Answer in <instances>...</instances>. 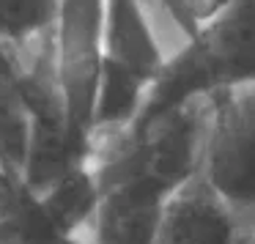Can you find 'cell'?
<instances>
[{"instance_id": "5b68a950", "label": "cell", "mask_w": 255, "mask_h": 244, "mask_svg": "<svg viewBox=\"0 0 255 244\" xmlns=\"http://www.w3.org/2000/svg\"><path fill=\"white\" fill-rule=\"evenodd\" d=\"M151 244H253V211L231 206L192 176L167 195Z\"/></svg>"}, {"instance_id": "ba28073f", "label": "cell", "mask_w": 255, "mask_h": 244, "mask_svg": "<svg viewBox=\"0 0 255 244\" xmlns=\"http://www.w3.org/2000/svg\"><path fill=\"white\" fill-rule=\"evenodd\" d=\"M22 192H25V189L19 187V181L6 170V167L0 165V220H3L14 206H17V200L22 198Z\"/></svg>"}, {"instance_id": "8992f818", "label": "cell", "mask_w": 255, "mask_h": 244, "mask_svg": "<svg viewBox=\"0 0 255 244\" xmlns=\"http://www.w3.org/2000/svg\"><path fill=\"white\" fill-rule=\"evenodd\" d=\"M165 200L167 195L148 184L127 178L105 181L69 239L74 244H151Z\"/></svg>"}, {"instance_id": "6da1fadb", "label": "cell", "mask_w": 255, "mask_h": 244, "mask_svg": "<svg viewBox=\"0 0 255 244\" xmlns=\"http://www.w3.org/2000/svg\"><path fill=\"white\" fill-rule=\"evenodd\" d=\"M192 39L184 0H102L99 105L134 107L156 72Z\"/></svg>"}, {"instance_id": "7a4b0ae2", "label": "cell", "mask_w": 255, "mask_h": 244, "mask_svg": "<svg viewBox=\"0 0 255 244\" xmlns=\"http://www.w3.org/2000/svg\"><path fill=\"white\" fill-rule=\"evenodd\" d=\"M253 80L209 91L198 178L242 211H253Z\"/></svg>"}, {"instance_id": "52a82bcc", "label": "cell", "mask_w": 255, "mask_h": 244, "mask_svg": "<svg viewBox=\"0 0 255 244\" xmlns=\"http://www.w3.org/2000/svg\"><path fill=\"white\" fill-rule=\"evenodd\" d=\"M30 132H33V113L14 74L0 63V165L17 181L22 176Z\"/></svg>"}, {"instance_id": "3957f363", "label": "cell", "mask_w": 255, "mask_h": 244, "mask_svg": "<svg viewBox=\"0 0 255 244\" xmlns=\"http://www.w3.org/2000/svg\"><path fill=\"white\" fill-rule=\"evenodd\" d=\"M52 69L66 126L85 145L102 77V0H58Z\"/></svg>"}, {"instance_id": "277c9868", "label": "cell", "mask_w": 255, "mask_h": 244, "mask_svg": "<svg viewBox=\"0 0 255 244\" xmlns=\"http://www.w3.org/2000/svg\"><path fill=\"white\" fill-rule=\"evenodd\" d=\"M55 11L58 0H0V63L28 102L61 96L52 69Z\"/></svg>"}]
</instances>
